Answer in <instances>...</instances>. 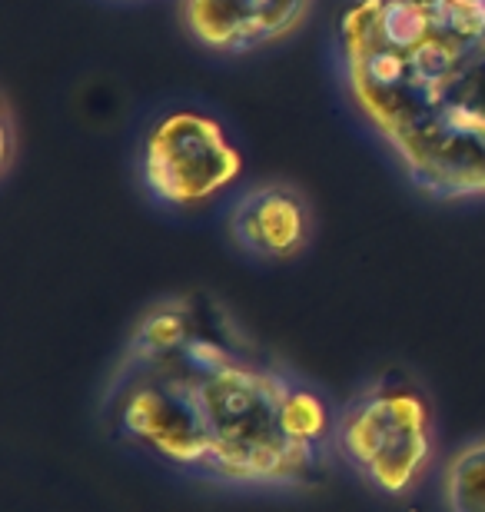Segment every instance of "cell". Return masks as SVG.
Segmentation results:
<instances>
[{"label":"cell","instance_id":"cell-7","mask_svg":"<svg viewBox=\"0 0 485 512\" xmlns=\"http://www.w3.org/2000/svg\"><path fill=\"white\" fill-rule=\"evenodd\" d=\"M449 512H485V439L466 443L446 466Z\"/></svg>","mask_w":485,"mask_h":512},{"label":"cell","instance_id":"cell-5","mask_svg":"<svg viewBox=\"0 0 485 512\" xmlns=\"http://www.w3.org/2000/svg\"><path fill=\"white\" fill-rule=\"evenodd\" d=\"M313 0H180V20L196 47L246 57L293 37Z\"/></svg>","mask_w":485,"mask_h":512},{"label":"cell","instance_id":"cell-3","mask_svg":"<svg viewBox=\"0 0 485 512\" xmlns=\"http://www.w3.org/2000/svg\"><path fill=\"white\" fill-rule=\"evenodd\" d=\"M432 406L396 370L373 376L333 413V453L383 496H406L432 463Z\"/></svg>","mask_w":485,"mask_h":512},{"label":"cell","instance_id":"cell-1","mask_svg":"<svg viewBox=\"0 0 485 512\" xmlns=\"http://www.w3.org/2000/svg\"><path fill=\"white\" fill-rule=\"evenodd\" d=\"M103 419L120 443L180 473L246 489H313L333 413L206 293L153 303L113 366Z\"/></svg>","mask_w":485,"mask_h":512},{"label":"cell","instance_id":"cell-6","mask_svg":"<svg viewBox=\"0 0 485 512\" xmlns=\"http://www.w3.org/2000/svg\"><path fill=\"white\" fill-rule=\"evenodd\" d=\"M230 240L253 260H296L316 237V213L290 180H263L240 190L226 217Z\"/></svg>","mask_w":485,"mask_h":512},{"label":"cell","instance_id":"cell-4","mask_svg":"<svg viewBox=\"0 0 485 512\" xmlns=\"http://www.w3.org/2000/svg\"><path fill=\"white\" fill-rule=\"evenodd\" d=\"M240 173V143L210 110H167L140 137L137 180L160 207H203L223 190H230L240 180Z\"/></svg>","mask_w":485,"mask_h":512},{"label":"cell","instance_id":"cell-2","mask_svg":"<svg viewBox=\"0 0 485 512\" xmlns=\"http://www.w3.org/2000/svg\"><path fill=\"white\" fill-rule=\"evenodd\" d=\"M346 100L412 187L485 200V0H343Z\"/></svg>","mask_w":485,"mask_h":512},{"label":"cell","instance_id":"cell-8","mask_svg":"<svg viewBox=\"0 0 485 512\" xmlns=\"http://www.w3.org/2000/svg\"><path fill=\"white\" fill-rule=\"evenodd\" d=\"M4 133H7V160H4V167L10 170V157H14V120H10V107H7V124H4Z\"/></svg>","mask_w":485,"mask_h":512}]
</instances>
